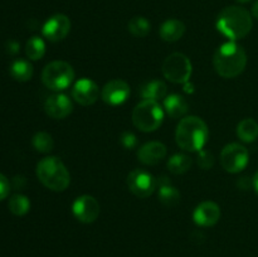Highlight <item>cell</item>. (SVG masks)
<instances>
[{"label":"cell","instance_id":"6da1fadb","mask_svg":"<svg viewBox=\"0 0 258 257\" xmlns=\"http://www.w3.org/2000/svg\"><path fill=\"white\" fill-rule=\"evenodd\" d=\"M213 65L217 73L223 78H234L241 75L247 65V54L243 48L231 40L216 50Z\"/></svg>","mask_w":258,"mask_h":257},{"label":"cell","instance_id":"7a4b0ae2","mask_svg":"<svg viewBox=\"0 0 258 257\" xmlns=\"http://www.w3.org/2000/svg\"><path fill=\"white\" fill-rule=\"evenodd\" d=\"M208 136V126L197 116L181 118L175 131L176 144L185 151H201L206 145Z\"/></svg>","mask_w":258,"mask_h":257},{"label":"cell","instance_id":"3957f363","mask_svg":"<svg viewBox=\"0 0 258 257\" xmlns=\"http://www.w3.org/2000/svg\"><path fill=\"white\" fill-rule=\"evenodd\" d=\"M252 18L248 10L241 7H227L219 13L217 28L231 40L244 38L252 29Z\"/></svg>","mask_w":258,"mask_h":257},{"label":"cell","instance_id":"277c9868","mask_svg":"<svg viewBox=\"0 0 258 257\" xmlns=\"http://www.w3.org/2000/svg\"><path fill=\"white\" fill-rule=\"evenodd\" d=\"M37 176L45 188L54 191L66 190L71 183L70 171L55 156H47L38 163Z\"/></svg>","mask_w":258,"mask_h":257},{"label":"cell","instance_id":"5b68a950","mask_svg":"<svg viewBox=\"0 0 258 257\" xmlns=\"http://www.w3.org/2000/svg\"><path fill=\"white\" fill-rule=\"evenodd\" d=\"M164 121V111L158 101L143 100L133 111V122L139 130L151 133L158 130Z\"/></svg>","mask_w":258,"mask_h":257},{"label":"cell","instance_id":"8992f818","mask_svg":"<svg viewBox=\"0 0 258 257\" xmlns=\"http://www.w3.org/2000/svg\"><path fill=\"white\" fill-rule=\"evenodd\" d=\"M75 78V71L64 60H53L48 63L42 72V82L52 91H63L71 86Z\"/></svg>","mask_w":258,"mask_h":257},{"label":"cell","instance_id":"52a82bcc","mask_svg":"<svg viewBox=\"0 0 258 257\" xmlns=\"http://www.w3.org/2000/svg\"><path fill=\"white\" fill-rule=\"evenodd\" d=\"M161 71L164 77L170 82L185 83L191 76V63L183 53H173L165 58Z\"/></svg>","mask_w":258,"mask_h":257},{"label":"cell","instance_id":"ba28073f","mask_svg":"<svg viewBox=\"0 0 258 257\" xmlns=\"http://www.w3.org/2000/svg\"><path fill=\"white\" fill-rule=\"evenodd\" d=\"M249 160L248 150L241 144H228L221 153V164L228 173L236 174L243 170Z\"/></svg>","mask_w":258,"mask_h":257},{"label":"cell","instance_id":"9c48e42d","mask_svg":"<svg viewBox=\"0 0 258 257\" xmlns=\"http://www.w3.org/2000/svg\"><path fill=\"white\" fill-rule=\"evenodd\" d=\"M128 189L139 198H148L155 191L158 181L155 176L144 169H135L127 176Z\"/></svg>","mask_w":258,"mask_h":257},{"label":"cell","instance_id":"30bf717a","mask_svg":"<svg viewBox=\"0 0 258 257\" xmlns=\"http://www.w3.org/2000/svg\"><path fill=\"white\" fill-rule=\"evenodd\" d=\"M101 207L92 196H81L72 206V213L82 223H92L100 216Z\"/></svg>","mask_w":258,"mask_h":257},{"label":"cell","instance_id":"8fae6325","mask_svg":"<svg viewBox=\"0 0 258 257\" xmlns=\"http://www.w3.org/2000/svg\"><path fill=\"white\" fill-rule=\"evenodd\" d=\"M70 30V18L64 14H55L44 23L42 33L49 42H59L67 37Z\"/></svg>","mask_w":258,"mask_h":257},{"label":"cell","instance_id":"7c38bea8","mask_svg":"<svg viewBox=\"0 0 258 257\" xmlns=\"http://www.w3.org/2000/svg\"><path fill=\"white\" fill-rule=\"evenodd\" d=\"M72 97L82 106L93 105L100 97V88L90 78H81L73 86Z\"/></svg>","mask_w":258,"mask_h":257},{"label":"cell","instance_id":"4fadbf2b","mask_svg":"<svg viewBox=\"0 0 258 257\" xmlns=\"http://www.w3.org/2000/svg\"><path fill=\"white\" fill-rule=\"evenodd\" d=\"M44 111L49 117L62 120L71 115L73 111V102L64 93H55L45 100Z\"/></svg>","mask_w":258,"mask_h":257},{"label":"cell","instance_id":"5bb4252c","mask_svg":"<svg viewBox=\"0 0 258 257\" xmlns=\"http://www.w3.org/2000/svg\"><path fill=\"white\" fill-rule=\"evenodd\" d=\"M130 95V86L122 80H112L103 86L101 98L107 105L117 106L125 102Z\"/></svg>","mask_w":258,"mask_h":257},{"label":"cell","instance_id":"9a60e30c","mask_svg":"<svg viewBox=\"0 0 258 257\" xmlns=\"http://www.w3.org/2000/svg\"><path fill=\"white\" fill-rule=\"evenodd\" d=\"M221 218V208L211 201L199 204L193 213V219L199 227H212Z\"/></svg>","mask_w":258,"mask_h":257},{"label":"cell","instance_id":"2e32d148","mask_svg":"<svg viewBox=\"0 0 258 257\" xmlns=\"http://www.w3.org/2000/svg\"><path fill=\"white\" fill-rule=\"evenodd\" d=\"M166 156V146L159 141L146 143L139 149L138 158L145 165H156Z\"/></svg>","mask_w":258,"mask_h":257},{"label":"cell","instance_id":"e0dca14e","mask_svg":"<svg viewBox=\"0 0 258 257\" xmlns=\"http://www.w3.org/2000/svg\"><path fill=\"white\" fill-rule=\"evenodd\" d=\"M159 201L165 207H175L180 202V193L175 186L171 185L166 176L159 179Z\"/></svg>","mask_w":258,"mask_h":257},{"label":"cell","instance_id":"ac0fdd59","mask_svg":"<svg viewBox=\"0 0 258 257\" xmlns=\"http://www.w3.org/2000/svg\"><path fill=\"white\" fill-rule=\"evenodd\" d=\"M159 33H160L161 39L173 43L183 37L185 33V25L178 19H168L161 24Z\"/></svg>","mask_w":258,"mask_h":257},{"label":"cell","instance_id":"d6986e66","mask_svg":"<svg viewBox=\"0 0 258 257\" xmlns=\"http://www.w3.org/2000/svg\"><path fill=\"white\" fill-rule=\"evenodd\" d=\"M164 107L166 113L173 118L183 117L188 111V103L180 95H169L164 98Z\"/></svg>","mask_w":258,"mask_h":257},{"label":"cell","instance_id":"ffe728a7","mask_svg":"<svg viewBox=\"0 0 258 257\" xmlns=\"http://www.w3.org/2000/svg\"><path fill=\"white\" fill-rule=\"evenodd\" d=\"M166 91L168 87L163 81L154 80L143 85V87L140 88V95L144 100L159 101L166 97Z\"/></svg>","mask_w":258,"mask_h":257},{"label":"cell","instance_id":"44dd1931","mask_svg":"<svg viewBox=\"0 0 258 257\" xmlns=\"http://www.w3.org/2000/svg\"><path fill=\"white\" fill-rule=\"evenodd\" d=\"M237 136L243 143H253L258 139V123L253 118H244L237 126Z\"/></svg>","mask_w":258,"mask_h":257},{"label":"cell","instance_id":"7402d4cb","mask_svg":"<svg viewBox=\"0 0 258 257\" xmlns=\"http://www.w3.org/2000/svg\"><path fill=\"white\" fill-rule=\"evenodd\" d=\"M10 75L15 81L27 82L33 76V66L28 60L18 59L10 66Z\"/></svg>","mask_w":258,"mask_h":257},{"label":"cell","instance_id":"603a6c76","mask_svg":"<svg viewBox=\"0 0 258 257\" xmlns=\"http://www.w3.org/2000/svg\"><path fill=\"white\" fill-rule=\"evenodd\" d=\"M191 159L185 154H175L168 160V169L170 173L179 175L184 174L190 169Z\"/></svg>","mask_w":258,"mask_h":257},{"label":"cell","instance_id":"cb8c5ba5","mask_svg":"<svg viewBox=\"0 0 258 257\" xmlns=\"http://www.w3.org/2000/svg\"><path fill=\"white\" fill-rule=\"evenodd\" d=\"M45 53V43L42 38L32 37L27 42L25 45V54L29 59L38 60L44 55Z\"/></svg>","mask_w":258,"mask_h":257},{"label":"cell","instance_id":"d4e9b609","mask_svg":"<svg viewBox=\"0 0 258 257\" xmlns=\"http://www.w3.org/2000/svg\"><path fill=\"white\" fill-rule=\"evenodd\" d=\"M9 209L14 216H24L30 209L29 199H28V197L23 196V194H14L9 199Z\"/></svg>","mask_w":258,"mask_h":257},{"label":"cell","instance_id":"484cf974","mask_svg":"<svg viewBox=\"0 0 258 257\" xmlns=\"http://www.w3.org/2000/svg\"><path fill=\"white\" fill-rule=\"evenodd\" d=\"M150 22L144 17H134L128 22V30L134 37L144 38L150 32Z\"/></svg>","mask_w":258,"mask_h":257},{"label":"cell","instance_id":"4316f807","mask_svg":"<svg viewBox=\"0 0 258 257\" xmlns=\"http://www.w3.org/2000/svg\"><path fill=\"white\" fill-rule=\"evenodd\" d=\"M32 144L35 150L43 154L49 153L54 148V141H53L52 136L44 131H39V133L35 134L32 139Z\"/></svg>","mask_w":258,"mask_h":257},{"label":"cell","instance_id":"83f0119b","mask_svg":"<svg viewBox=\"0 0 258 257\" xmlns=\"http://www.w3.org/2000/svg\"><path fill=\"white\" fill-rule=\"evenodd\" d=\"M214 164V156L213 154H211L209 151L201 150L198 155V165L202 169H211Z\"/></svg>","mask_w":258,"mask_h":257},{"label":"cell","instance_id":"f1b7e54d","mask_svg":"<svg viewBox=\"0 0 258 257\" xmlns=\"http://www.w3.org/2000/svg\"><path fill=\"white\" fill-rule=\"evenodd\" d=\"M120 143L122 144L123 148L134 149L136 146V144H138V139H136V136L134 135L133 133H130V131H125V133L121 134Z\"/></svg>","mask_w":258,"mask_h":257},{"label":"cell","instance_id":"f546056e","mask_svg":"<svg viewBox=\"0 0 258 257\" xmlns=\"http://www.w3.org/2000/svg\"><path fill=\"white\" fill-rule=\"evenodd\" d=\"M10 191V183L4 174L0 173V201L7 198Z\"/></svg>","mask_w":258,"mask_h":257},{"label":"cell","instance_id":"4dcf8cb0","mask_svg":"<svg viewBox=\"0 0 258 257\" xmlns=\"http://www.w3.org/2000/svg\"><path fill=\"white\" fill-rule=\"evenodd\" d=\"M252 185H253L254 190H256V193L258 194V171H257L256 174H254L253 180H252Z\"/></svg>","mask_w":258,"mask_h":257},{"label":"cell","instance_id":"1f68e13d","mask_svg":"<svg viewBox=\"0 0 258 257\" xmlns=\"http://www.w3.org/2000/svg\"><path fill=\"white\" fill-rule=\"evenodd\" d=\"M252 15H253L256 19H258V0H256V3H254L253 7H252Z\"/></svg>","mask_w":258,"mask_h":257},{"label":"cell","instance_id":"d6a6232c","mask_svg":"<svg viewBox=\"0 0 258 257\" xmlns=\"http://www.w3.org/2000/svg\"><path fill=\"white\" fill-rule=\"evenodd\" d=\"M237 2H238V3H248L249 0H237Z\"/></svg>","mask_w":258,"mask_h":257}]
</instances>
